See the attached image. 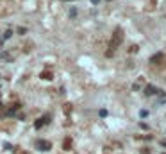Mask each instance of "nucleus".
Listing matches in <instances>:
<instances>
[{
  "label": "nucleus",
  "mask_w": 166,
  "mask_h": 154,
  "mask_svg": "<svg viewBox=\"0 0 166 154\" xmlns=\"http://www.w3.org/2000/svg\"><path fill=\"white\" fill-rule=\"evenodd\" d=\"M0 106H2V104H0Z\"/></svg>",
  "instance_id": "dca6fc26"
},
{
  "label": "nucleus",
  "mask_w": 166,
  "mask_h": 154,
  "mask_svg": "<svg viewBox=\"0 0 166 154\" xmlns=\"http://www.w3.org/2000/svg\"><path fill=\"white\" fill-rule=\"evenodd\" d=\"M100 2V0H91V4H98Z\"/></svg>",
  "instance_id": "4468645a"
},
{
  "label": "nucleus",
  "mask_w": 166,
  "mask_h": 154,
  "mask_svg": "<svg viewBox=\"0 0 166 154\" xmlns=\"http://www.w3.org/2000/svg\"><path fill=\"white\" fill-rule=\"evenodd\" d=\"M75 16H77V9L71 7V9H70V18H75Z\"/></svg>",
  "instance_id": "39448f33"
},
{
  "label": "nucleus",
  "mask_w": 166,
  "mask_h": 154,
  "mask_svg": "<svg viewBox=\"0 0 166 154\" xmlns=\"http://www.w3.org/2000/svg\"><path fill=\"white\" fill-rule=\"evenodd\" d=\"M50 142L48 140H36V149L41 151V152H45V151H50Z\"/></svg>",
  "instance_id": "f257e3e1"
},
{
  "label": "nucleus",
  "mask_w": 166,
  "mask_h": 154,
  "mask_svg": "<svg viewBox=\"0 0 166 154\" xmlns=\"http://www.w3.org/2000/svg\"><path fill=\"white\" fill-rule=\"evenodd\" d=\"M2 36H4V39H9V38L13 36V32H11V30H5V32H4Z\"/></svg>",
  "instance_id": "423d86ee"
},
{
  "label": "nucleus",
  "mask_w": 166,
  "mask_h": 154,
  "mask_svg": "<svg viewBox=\"0 0 166 154\" xmlns=\"http://www.w3.org/2000/svg\"><path fill=\"white\" fill-rule=\"evenodd\" d=\"M100 117H107V111L106 109H100Z\"/></svg>",
  "instance_id": "f8f14e48"
},
{
  "label": "nucleus",
  "mask_w": 166,
  "mask_h": 154,
  "mask_svg": "<svg viewBox=\"0 0 166 154\" xmlns=\"http://www.w3.org/2000/svg\"><path fill=\"white\" fill-rule=\"evenodd\" d=\"M48 122H50V117H48V115H45V117H41L39 120H36V122H34V127H36V129H41L45 124H48Z\"/></svg>",
  "instance_id": "7ed1b4c3"
},
{
  "label": "nucleus",
  "mask_w": 166,
  "mask_h": 154,
  "mask_svg": "<svg viewBox=\"0 0 166 154\" xmlns=\"http://www.w3.org/2000/svg\"><path fill=\"white\" fill-rule=\"evenodd\" d=\"M121 39H123L121 29H116V32H115V38H112V41H111V48H116V47L121 43Z\"/></svg>",
  "instance_id": "f03ea898"
},
{
  "label": "nucleus",
  "mask_w": 166,
  "mask_h": 154,
  "mask_svg": "<svg viewBox=\"0 0 166 154\" xmlns=\"http://www.w3.org/2000/svg\"><path fill=\"white\" fill-rule=\"evenodd\" d=\"M4 149H5V151H11L13 145H11V143H4Z\"/></svg>",
  "instance_id": "9b49d317"
},
{
  "label": "nucleus",
  "mask_w": 166,
  "mask_h": 154,
  "mask_svg": "<svg viewBox=\"0 0 166 154\" xmlns=\"http://www.w3.org/2000/svg\"><path fill=\"white\" fill-rule=\"evenodd\" d=\"M139 117H141V118L148 117V111H147V109H141V111H139Z\"/></svg>",
  "instance_id": "0eeeda50"
},
{
  "label": "nucleus",
  "mask_w": 166,
  "mask_h": 154,
  "mask_svg": "<svg viewBox=\"0 0 166 154\" xmlns=\"http://www.w3.org/2000/svg\"><path fill=\"white\" fill-rule=\"evenodd\" d=\"M161 57H163V54H157V56H154V57H152V63H155V61H159Z\"/></svg>",
  "instance_id": "1a4fd4ad"
},
{
  "label": "nucleus",
  "mask_w": 166,
  "mask_h": 154,
  "mask_svg": "<svg viewBox=\"0 0 166 154\" xmlns=\"http://www.w3.org/2000/svg\"><path fill=\"white\" fill-rule=\"evenodd\" d=\"M20 106H14V108H11V109H9L7 111V115H14V113H16V109H18Z\"/></svg>",
  "instance_id": "6e6552de"
},
{
  "label": "nucleus",
  "mask_w": 166,
  "mask_h": 154,
  "mask_svg": "<svg viewBox=\"0 0 166 154\" xmlns=\"http://www.w3.org/2000/svg\"><path fill=\"white\" fill-rule=\"evenodd\" d=\"M25 32H27L25 27H18V34H25Z\"/></svg>",
  "instance_id": "9d476101"
},
{
  "label": "nucleus",
  "mask_w": 166,
  "mask_h": 154,
  "mask_svg": "<svg viewBox=\"0 0 166 154\" xmlns=\"http://www.w3.org/2000/svg\"><path fill=\"white\" fill-rule=\"evenodd\" d=\"M43 79H48V81H50V79H52V75H50V74H43Z\"/></svg>",
  "instance_id": "ddd939ff"
},
{
  "label": "nucleus",
  "mask_w": 166,
  "mask_h": 154,
  "mask_svg": "<svg viewBox=\"0 0 166 154\" xmlns=\"http://www.w3.org/2000/svg\"><path fill=\"white\" fill-rule=\"evenodd\" d=\"M66 2H71V0H66Z\"/></svg>",
  "instance_id": "2eb2a0df"
},
{
  "label": "nucleus",
  "mask_w": 166,
  "mask_h": 154,
  "mask_svg": "<svg viewBox=\"0 0 166 154\" xmlns=\"http://www.w3.org/2000/svg\"><path fill=\"white\" fill-rule=\"evenodd\" d=\"M157 93H159V90L155 86H152V84H148L147 88H145V95H157Z\"/></svg>",
  "instance_id": "20e7f679"
}]
</instances>
